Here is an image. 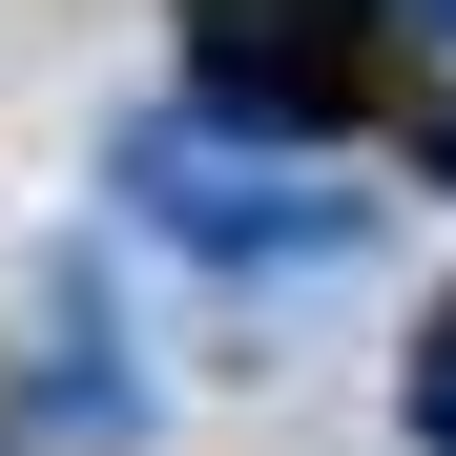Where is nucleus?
Instances as JSON below:
<instances>
[{"label":"nucleus","mask_w":456,"mask_h":456,"mask_svg":"<svg viewBox=\"0 0 456 456\" xmlns=\"http://www.w3.org/2000/svg\"><path fill=\"white\" fill-rule=\"evenodd\" d=\"M415 456H456V332L415 353Z\"/></svg>","instance_id":"1"}]
</instances>
